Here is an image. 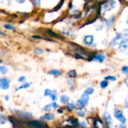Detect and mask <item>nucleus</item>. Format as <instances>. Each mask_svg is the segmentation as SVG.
Listing matches in <instances>:
<instances>
[{"label": "nucleus", "instance_id": "1", "mask_svg": "<svg viewBox=\"0 0 128 128\" xmlns=\"http://www.w3.org/2000/svg\"><path fill=\"white\" fill-rule=\"evenodd\" d=\"M89 101V97L87 95L82 94L81 98H80V100H78L77 102H76V107L78 110H82L83 108L85 107V106H86L88 102Z\"/></svg>", "mask_w": 128, "mask_h": 128}, {"label": "nucleus", "instance_id": "2", "mask_svg": "<svg viewBox=\"0 0 128 128\" xmlns=\"http://www.w3.org/2000/svg\"><path fill=\"white\" fill-rule=\"evenodd\" d=\"M119 50L121 52L128 54V40H123L119 45Z\"/></svg>", "mask_w": 128, "mask_h": 128}, {"label": "nucleus", "instance_id": "3", "mask_svg": "<svg viewBox=\"0 0 128 128\" xmlns=\"http://www.w3.org/2000/svg\"><path fill=\"white\" fill-rule=\"evenodd\" d=\"M114 117L116 118L117 120H118V121H120L121 123L124 124L126 122V120L124 116L122 114L121 111H120L118 109H116L114 111Z\"/></svg>", "mask_w": 128, "mask_h": 128}, {"label": "nucleus", "instance_id": "4", "mask_svg": "<svg viewBox=\"0 0 128 128\" xmlns=\"http://www.w3.org/2000/svg\"><path fill=\"white\" fill-rule=\"evenodd\" d=\"M10 80L6 78H2L0 80V86L2 90H6L10 87Z\"/></svg>", "mask_w": 128, "mask_h": 128}, {"label": "nucleus", "instance_id": "5", "mask_svg": "<svg viewBox=\"0 0 128 128\" xmlns=\"http://www.w3.org/2000/svg\"><path fill=\"white\" fill-rule=\"evenodd\" d=\"M115 6H116V1L114 0H111L105 4L104 6H103V10L104 11H110L115 8Z\"/></svg>", "mask_w": 128, "mask_h": 128}, {"label": "nucleus", "instance_id": "6", "mask_svg": "<svg viewBox=\"0 0 128 128\" xmlns=\"http://www.w3.org/2000/svg\"><path fill=\"white\" fill-rule=\"evenodd\" d=\"M103 118L105 120V121H106L107 126L110 128H111L112 124V118H111V114H110L109 112H106L104 113Z\"/></svg>", "mask_w": 128, "mask_h": 128}, {"label": "nucleus", "instance_id": "7", "mask_svg": "<svg viewBox=\"0 0 128 128\" xmlns=\"http://www.w3.org/2000/svg\"><path fill=\"white\" fill-rule=\"evenodd\" d=\"M28 124L30 126H32V127H35L38 128H45L46 127V125L43 124L41 122L37 121H30V122H28Z\"/></svg>", "mask_w": 128, "mask_h": 128}, {"label": "nucleus", "instance_id": "8", "mask_svg": "<svg viewBox=\"0 0 128 128\" xmlns=\"http://www.w3.org/2000/svg\"><path fill=\"white\" fill-rule=\"evenodd\" d=\"M122 37V34H117V36H116L110 43V47H114V46H116V44H118L119 43V42H120V40H121Z\"/></svg>", "mask_w": 128, "mask_h": 128}, {"label": "nucleus", "instance_id": "9", "mask_svg": "<svg viewBox=\"0 0 128 128\" xmlns=\"http://www.w3.org/2000/svg\"><path fill=\"white\" fill-rule=\"evenodd\" d=\"M94 41V36L92 35H88L84 38V42L86 44H91Z\"/></svg>", "mask_w": 128, "mask_h": 128}, {"label": "nucleus", "instance_id": "10", "mask_svg": "<svg viewBox=\"0 0 128 128\" xmlns=\"http://www.w3.org/2000/svg\"><path fill=\"white\" fill-rule=\"evenodd\" d=\"M18 114L21 118H30L32 116V114L30 113V112H23V111H18Z\"/></svg>", "mask_w": 128, "mask_h": 128}, {"label": "nucleus", "instance_id": "11", "mask_svg": "<svg viewBox=\"0 0 128 128\" xmlns=\"http://www.w3.org/2000/svg\"><path fill=\"white\" fill-rule=\"evenodd\" d=\"M106 57L104 54H99L96 55L94 58H93L94 61H99V62H102L104 61V60H105Z\"/></svg>", "mask_w": 128, "mask_h": 128}, {"label": "nucleus", "instance_id": "12", "mask_svg": "<svg viewBox=\"0 0 128 128\" xmlns=\"http://www.w3.org/2000/svg\"><path fill=\"white\" fill-rule=\"evenodd\" d=\"M54 118V115L52 114H46L44 116H41V120H52Z\"/></svg>", "mask_w": 128, "mask_h": 128}, {"label": "nucleus", "instance_id": "13", "mask_svg": "<svg viewBox=\"0 0 128 128\" xmlns=\"http://www.w3.org/2000/svg\"><path fill=\"white\" fill-rule=\"evenodd\" d=\"M93 92H94L93 88H88L87 90H86V91L84 92L83 94L87 95V96H88V95L91 94H92Z\"/></svg>", "mask_w": 128, "mask_h": 128}, {"label": "nucleus", "instance_id": "14", "mask_svg": "<svg viewBox=\"0 0 128 128\" xmlns=\"http://www.w3.org/2000/svg\"><path fill=\"white\" fill-rule=\"evenodd\" d=\"M106 22L108 28H110L111 27V26H112L114 22V18H112L110 19L109 20H106Z\"/></svg>", "mask_w": 128, "mask_h": 128}, {"label": "nucleus", "instance_id": "15", "mask_svg": "<svg viewBox=\"0 0 128 128\" xmlns=\"http://www.w3.org/2000/svg\"><path fill=\"white\" fill-rule=\"evenodd\" d=\"M47 32H48V33L50 35H51V36H53V37L57 38H61V36H58V35L57 34L55 33V32H54L53 31H51V30H47Z\"/></svg>", "mask_w": 128, "mask_h": 128}, {"label": "nucleus", "instance_id": "16", "mask_svg": "<svg viewBox=\"0 0 128 128\" xmlns=\"http://www.w3.org/2000/svg\"><path fill=\"white\" fill-rule=\"evenodd\" d=\"M70 98L69 97H68L67 96H62L61 98V101L62 103L63 104H66L68 102V101H69Z\"/></svg>", "mask_w": 128, "mask_h": 128}, {"label": "nucleus", "instance_id": "17", "mask_svg": "<svg viewBox=\"0 0 128 128\" xmlns=\"http://www.w3.org/2000/svg\"><path fill=\"white\" fill-rule=\"evenodd\" d=\"M50 73L52 75H54V76H60V75H61V72H60V71L55 70H51V71H50Z\"/></svg>", "mask_w": 128, "mask_h": 128}, {"label": "nucleus", "instance_id": "18", "mask_svg": "<svg viewBox=\"0 0 128 128\" xmlns=\"http://www.w3.org/2000/svg\"><path fill=\"white\" fill-rule=\"evenodd\" d=\"M30 86V83H25L24 84L21 85V86H20L19 88H18L16 89V91H18V90H21V89H23V88H29Z\"/></svg>", "mask_w": 128, "mask_h": 128}, {"label": "nucleus", "instance_id": "19", "mask_svg": "<svg viewBox=\"0 0 128 128\" xmlns=\"http://www.w3.org/2000/svg\"><path fill=\"white\" fill-rule=\"evenodd\" d=\"M122 37L124 38V40H128V29H126L123 31L122 32Z\"/></svg>", "mask_w": 128, "mask_h": 128}, {"label": "nucleus", "instance_id": "20", "mask_svg": "<svg viewBox=\"0 0 128 128\" xmlns=\"http://www.w3.org/2000/svg\"><path fill=\"white\" fill-rule=\"evenodd\" d=\"M6 122V118H5L2 114H1V115H0V124H4Z\"/></svg>", "mask_w": 128, "mask_h": 128}, {"label": "nucleus", "instance_id": "21", "mask_svg": "<svg viewBox=\"0 0 128 128\" xmlns=\"http://www.w3.org/2000/svg\"><path fill=\"white\" fill-rule=\"evenodd\" d=\"M0 71H1V72L2 74H5L7 72L8 69L7 68L5 67V66H1V67H0Z\"/></svg>", "mask_w": 128, "mask_h": 128}, {"label": "nucleus", "instance_id": "22", "mask_svg": "<svg viewBox=\"0 0 128 128\" xmlns=\"http://www.w3.org/2000/svg\"><path fill=\"white\" fill-rule=\"evenodd\" d=\"M74 107H75V104H74L73 102H71V103H68L67 104V108L69 110H70V111H72Z\"/></svg>", "mask_w": 128, "mask_h": 128}, {"label": "nucleus", "instance_id": "23", "mask_svg": "<svg viewBox=\"0 0 128 128\" xmlns=\"http://www.w3.org/2000/svg\"><path fill=\"white\" fill-rule=\"evenodd\" d=\"M108 84V81H106V80H104V81H102V82H101V87L102 88V89H104L107 87Z\"/></svg>", "mask_w": 128, "mask_h": 128}, {"label": "nucleus", "instance_id": "24", "mask_svg": "<svg viewBox=\"0 0 128 128\" xmlns=\"http://www.w3.org/2000/svg\"><path fill=\"white\" fill-rule=\"evenodd\" d=\"M68 75L70 77H76V72L75 71H71L70 72H68Z\"/></svg>", "mask_w": 128, "mask_h": 128}, {"label": "nucleus", "instance_id": "25", "mask_svg": "<svg viewBox=\"0 0 128 128\" xmlns=\"http://www.w3.org/2000/svg\"><path fill=\"white\" fill-rule=\"evenodd\" d=\"M51 107H52V104H51L46 105V106H44V108H43V110L44 111H50V110H51Z\"/></svg>", "mask_w": 128, "mask_h": 128}, {"label": "nucleus", "instance_id": "26", "mask_svg": "<svg viewBox=\"0 0 128 128\" xmlns=\"http://www.w3.org/2000/svg\"><path fill=\"white\" fill-rule=\"evenodd\" d=\"M52 94V91H51L50 90H48V89H46L44 91V96H51Z\"/></svg>", "mask_w": 128, "mask_h": 128}, {"label": "nucleus", "instance_id": "27", "mask_svg": "<svg viewBox=\"0 0 128 128\" xmlns=\"http://www.w3.org/2000/svg\"><path fill=\"white\" fill-rule=\"evenodd\" d=\"M44 52V51L41 49L40 48H37V49H35L34 50V52L37 54H42V52Z\"/></svg>", "mask_w": 128, "mask_h": 128}, {"label": "nucleus", "instance_id": "28", "mask_svg": "<svg viewBox=\"0 0 128 128\" xmlns=\"http://www.w3.org/2000/svg\"><path fill=\"white\" fill-rule=\"evenodd\" d=\"M4 27L5 28L8 29V30H14V28L13 26H12L11 24H9L4 25Z\"/></svg>", "mask_w": 128, "mask_h": 128}, {"label": "nucleus", "instance_id": "29", "mask_svg": "<svg viewBox=\"0 0 128 128\" xmlns=\"http://www.w3.org/2000/svg\"><path fill=\"white\" fill-rule=\"evenodd\" d=\"M105 80H111V81H116V78L114 76H108L107 77L105 78Z\"/></svg>", "mask_w": 128, "mask_h": 128}, {"label": "nucleus", "instance_id": "30", "mask_svg": "<svg viewBox=\"0 0 128 128\" xmlns=\"http://www.w3.org/2000/svg\"><path fill=\"white\" fill-rule=\"evenodd\" d=\"M122 72H123L124 74H128V66H124L122 68Z\"/></svg>", "mask_w": 128, "mask_h": 128}, {"label": "nucleus", "instance_id": "31", "mask_svg": "<svg viewBox=\"0 0 128 128\" xmlns=\"http://www.w3.org/2000/svg\"><path fill=\"white\" fill-rule=\"evenodd\" d=\"M50 97H51V100H52V101H56V100H57V96H56V94H52L50 96Z\"/></svg>", "mask_w": 128, "mask_h": 128}, {"label": "nucleus", "instance_id": "32", "mask_svg": "<svg viewBox=\"0 0 128 128\" xmlns=\"http://www.w3.org/2000/svg\"><path fill=\"white\" fill-rule=\"evenodd\" d=\"M78 114L79 116H81V117H83V116H85V112H84V111L80 110V111H78Z\"/></svg>", "mask_w": 128, "mask_h": 128}, {"label": "nucleus", "instance_id": "33", "mask_svg": "<svg viewBox=\"0 0 128 128\" xmlns=\"http://www.w3.org/2000/svg\"><path fill=\"white\" fill-rule=\"evenodd\" d=\"M1 2L4 4H7L9 5L11 2V0H1Z\"/></svg>", "mask_w": 128, "mask_h": 128}, {"label": "nucleus", "instance_id": "34", "mask_svg": "<svg viewBox=\"0 0 128 128\" xmlns=\"http://www.w3.org/2000/svg\"><path fill=\"white\" fill-rule=\"evenodd\" d=\"M25 80H26V78H25L24 76H22V77H21L19 79L18 81H20V82H22V81H24Z\"/></svg>", "mask_w": 128, "mask_h": 128}, {"label": "nucleus", "instance_id": "35", "mask_svg": "<svg viewBox=\"0 0 128 128\" xmlns=\"http://www.w3.org/2000/svg\"><path fill=\"white\" fill-rule=\"evenodd\" d=\"M116 128H126V126L123 124H121L119 126H116Z\"/></svg>", "mask_w": 128, "mask_h": 128}, {"label": "nucleus", "instance_id": "36", "mask_svg": "<svg viewBox=\"0 0 128 128\" xmlns=\"http://www.w3.org/2000/svg\"><path fill=\"white\" fill-rule=\"evenodd\" d=\"M52 106L54 109H56L57 108H58V104L56 103V102H53V103H52Z\"/></svg>", "mask_w": 128, "mask_h": 128}, {"label": "nucleus", "instance_id": "37", "mask_svg": "<svg viewBox=\"0 0 128 128\" xmlns=\"http://www.w3.org/2000/svg\"><path fill=\"white\" fill-rule=\"evenodd\" d=\"M40 1H41V0H34V3L36 4V5H40Z\"/></svg>", "mask_w": 128, "mask_h": 128}, {"label": "nucleus", "instance_id": "38", "mask_svg": "<svg viewBox=\"0 0 128 128\" xmlns=\"http://www.w3.org/2000/svg\"><path fill=\"white\" fill-rule=\"evenodd\" d=\"M81 125L82 126H83V127H86V126H87V125H86V123L84 122V121H82V122L81 123Z\"/></svg>", "mask_w": 128, "mask_h": 128}, {"label": "nucleus", "instance_id": "39", "mask_svg": "<svg viewBox=\"0 0 128 128\" xmlns=\"http://www.w3.org/2000/svg\"><path fill=\"white\" fill-rule=\"evenodd\" d=\"M68 84L70 85V86H72V85H73V82L71 81H70V80L68 81Z\"/></svg>", "mask_w": 128, "mask_h": 128}, {"label": "nucleus", "instance_id": "40", "mask_svg": "<svg viewBox=\"0 0 128 128\" xmlns=\"http://www.w3.org/2000/svg\"><path fill=\"white\" fill-rule=\"evenodd\" d=\"M25 1H26V0H16V1H17L18 2H19V3H22V2H24Z\"/></svg>", "mask_w": 128, "mask_h": 128}, {"label": "nucleus", "instance_id": "41", "mask_svg": "<svg viewBox=\"0 0 128 128\" xmlns=\"http://www.w3.org/2000/svg\"><path fill=\"white\" fill-rule=\"evenodd\" d=\"M4 99H5V100H6V101H8V100H9V97H8V96H5V97H4Z\"/></svg>", "mask_w": 128, "mask_h": 128}, {"label": "nucleus", "instance_id": "42", "mask_svg": "<svg viewBox=\"0 0 128 128\" xmlns=\"http://www.w3.org/2000/svg\"><path fill=\"white\" fill-rule=\"evenodd\" d=\"M125 106H126V108H128V102H126V105H125Z\"/></svg>", "mask_w": 128, "mask_h": 128}, {"label": "nucleus", "instance_id": "43", "mask_svg": "<svg viewBox=\"0 0 128 128\" xmlns=\"http://www.w3.org/2000/svg\"><path fill=\"white\" fill-rule=\"evenodd\" d=\"M126 85H127V86L128 87V79L126 81Z\"/></svg>", "mask_w": 128, "mask_h": 128}, {"label": "nucleus", "instance_id": "44", "mask_svg": "<svg viewBox=\"0 0 128 128\" xmlns=\"http://www.w3.org/2000/svg\"><path fill=\"white\" fill-rule=\"evenodd\" d=\"M126 23L128 24V20H127V21H126Z\"/></svg>", "mask_w": 128, "mask_h": 128}]
</instances>
